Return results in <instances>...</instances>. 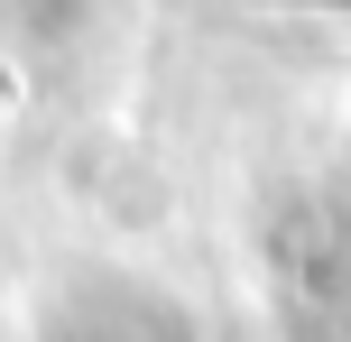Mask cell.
<instances>
[{
	"instance_id": "1",
	"label": "cell",
	"mask_w": 351,
	"mask_h": 342,
	"mask_svg": "<svg viewBox=\"0 0 351 342\" xmlns=\"http://www.w3.org/2000/svg\"><path fill=\"white\" fill-rule=\"evenodd\" d=\"M37 342H194V315L176 306L167 287H148V278L84 269V278H65V287L47 296Z\"/></svg>"
},
{
	"instance_id": "2",
	"label": "cell",
	"mask_w": 351,
	"mask_h": 342,
	"mask_svg": "<svg viewBox=\"0 0 351 342\" xmlns=\"http://www.w3.org/2000/svg\"><path fill=\"white\" fill-rule=\"evenodd\" d=\"M305 342H351V324H342V315H333V324H324V333H305Z\"/></svg>"
}]
</instances>
